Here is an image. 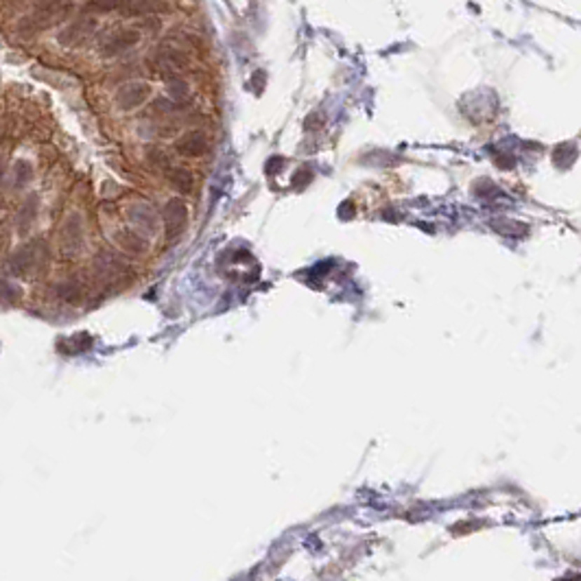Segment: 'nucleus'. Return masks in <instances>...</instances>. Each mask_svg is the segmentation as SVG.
<instances>
[{
  "mask_svg": "<svg viewBox=\"0 0 581 581\" xmlns=\"http://www.w3.org/2000/svg\"><path fill=\"white\" fill-rule=\"evenodd\" d=\"M70 11L68 5L64 3H53V5H46L42 9H37L35 13L27 15L25 20L20 22V29L22 33H35V31H42V29H48L50 25H55L57 20H62V18Z\"/></svg>",
  "mask_w": 581,
  "mask_h": 581,
  "instance_id": "obj_1",
  "label": "nucleus"
},
{
  "mask_svg": "<svg viewBox=\"0 0 581 581\" xmlns=\"http://www.w3.org/2000/svg\"><path fill=\"white\" fill-rule=\"evenodd\" d=\"M149 95H151V88L142 81H134V83H127L118 90L116 103L123 109H134V107L142 105L149 99Z\"/></svg>",
  "mask_w": 581,
  "mask_h": 581,
  "instance_id": "obj_2",
  "label": "nucleus"
},
{
  "mask_svg": "<svg viewBox=\"0 0 581 581\" xmlns=\"http://www.w3.org/2000/svg\"><path fill=\"white\" fill-rule=\"evenodd\" d=\"M177 151L186 158H199L208 151V138L203 131H189L177 140Z\"/></svg>",
  "mask_w": 581,
  "mask_h": 581,
  "instance_id": "obj_3",
  "label": "nucleus"
},
{
  "mask_svg": "<svg viewBox=\"0 0 581 581\" xmlns=\"http://www.w3.org/2000/svg\"><path fill=\"white\" fill-rule=\"evenodd\" d=\"M186 217H189V210H186L184 201L173 199L171 203L166 205L164 219H166V232H168V238L179 236V232L186 228Z\"/></svg>",
  "mask_w": 581,
  "mask_h": 581,
  "instance_id": "obj_4",
  "label": "nucleus"
},
{
  "mask_svg": "<svg viewBox=\"0 0 581 581\" xmlns=\"http://www.w3.org/2000/svg\"><path fill=\"white\" fill-rule=\"evenodd\" d=\"M138 42H140L138 31H121L116 35H111L109 40L101 46V50H103V55H118V53L134 48Z\"/></svg>",
  "mask_w": 581,
  "mask_h": 581,
  "instance_id": "obj_5",
  "label": "nucleus"
},
{
  "mask_svg": "<svg viewBox=\"0 0 581 581\" xmlns=\"http://www.w3.org/2000/svg\"><path fill=\"white\" fill-rule=\"evenodd\" d=\"M92 29H95V22H92V20H77V22L68 25V27L62 31L60 42H62V44H68V46L79 44L81 40H86V37L92 33Z\"/></svg>",
  "mask_w": 581,
  "mask_h": 581,
  "instance_id": "obj_6",
  "label": "nucleus"
},
{
  "mask_svg": "<svg viewBox=\"0 0 581 581\" xmlns=\"http://www.w3.org/2000/svg\"><path fill=\"white\" fill-rule=\"evenodd\" d=\"M64 238H66V245H68L70 254H77V250L81 247V242H83V226H81L79 214H72V219L66 223Z\"/></svg>",
  "mask_w": 581,
  "mask_h": 581,
  "instance_id": "obj_7",
  "label": "nucleus"
},
{
  "mask_svg": "<svg viewBox=\"0 0 581 581\" xmlns=\"http://www.w3.org/2000/svg\"><path fill=\"white\" fill-rule=\"evenodd\" d=\"M131 221L136 223L138 230H146V232H153L156 226H158V219H156V212L149 208V205L140 203L136 205L134 210H131Z\"/></svg>",
  "mask_w": 581,
  "mask_h": 581,
  "instance_id": "obj_8",
  "label": "nucleus"
},
{
  "mask_svg": "<svg viewBox=\"0 0 581 581\" xmlns=\"http://www.w3.org/2000/svg\"><path fill=\"white\" fill-rule=\"evenodd\" d=\"M123 269H125V265H123V262H121L118 258H114V256L103 254V256L97 258V271H99L101 275H105V278H111V275L116 278V275L123 273Z\"/></svg>",
  "mask_w": 581,
  "mask_h": 581,
  "instance_id": "obj_9",
  "label": "nucleus"
},
{
  "mask_svg": "<svg viewBox=\"0 0 581 581\" xmlns=\"http://www.w3.org/2000/svg\"><path fill=\"white\" fill-rule=\"evenodd\" d=\"M168 179H171V186L177 193L186 195L193 191V175L186 168H173V171H168Z\"/></svg>",
  "mask_w": 581,
  "mask_h": 581,
  "instance_id": "obj_10",
  "label": "nucleus"
},
{
  "mask_svg": "<svg viewBox=\"0 0 581 581\" xmlns=\"http://www.w3.org/2000/svg\"><path fill=\"white\" fill-rule=\"evenodd\" d=\"M118 242L121 247L127 250V252H142L146 247V240L142 236H138V232H129V230H123L118 232Z\"/></svg>",
  "mask_w": 581,
  "mask_h": 581,
  "instance_id": "obj_11",
  "label": "nucleus"
},
{
  "mask_svg": "<svg viewBox=\"0 0 581 581\" xmlns=\"http://www.w3.org/2000/svg\"><path fill=\"white\" fill-rule=\"evenodd\" d=\"M127 5H134V0H90L88 7L95 9V11H116L121 7H127Z\"/></svg>",
  "mask_w": 581,
  "mask_h": 581,
  "instance_id": "obj_12",
  "label": "nucleus"
},
{
  "mask_svg": "<svg viewBox=\"0 0 581 581\" xmlns=\"http://www.w3.org/2000/svg\"><path fill=\"white\" fill-rule=\"evenodd\" d=\"M60 295L64 299H68V302H77V299L81 297V287L74 285V282H66V285L60 287Z\"/></svg>",
  "mask_w": 581,
  "mask_h": 581,
  "instance_id": "obj_13",
  "label": "nucleus"
},
{
  "mask_svg": "<svg viewBox=\"0 0 581 581\" xmlns=\"http://www.w3.org/2000/svg\"><path fill=\"white\" fill-rule=\"evenodd\" d=\"M134 9L136 13H146V11H156V9H160V5H158V0H134Z\"/></svg>",
  "mask_w": 581,
  "mask_h": 581,
  "instance_id": "obj_14",
  "label": "nucleus"
},
{
  "mask_svg": "<svg viewBox=\"0 0 581 581\" xmlns=\"http://www.w3.org/2000/svg\"><path fill=\"white\" fill-rule=\"evenodd\" d=\"M29 175H31V168H29V164H27V162H18V164H15V179H18V186L27 184Z\"/></svg>",
  "mask_w": 581,
  "mask_h": 581,
  "instance_id": "obj_15",
  "label": "nucleus"
},
{
  "mask_svg": "<svg viewBox=\"0 0 581 581\" xmlns=\"http://www.w3.org/2000/svg\"><path fill=\"white\" fill-rule=\"evenodd\" d=\"M168 92H171L173 99H184L186 92H189V90H186V83H184L182 79H173V81H171V88H168Z\"/></svg>",
  "mask_w": 581,
  "mask_h": 581,
  "instance_id": "obj_16",
  "label": "nucleus"
}]
</instances>
